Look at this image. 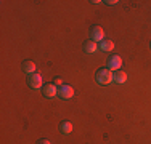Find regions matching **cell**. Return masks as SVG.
I'll list each match as a JSON object with an SVG mask.
<instances>
[{
	"mask_svg": "<svg viewBox=\"0 0 151 144\" xmlns=\"http://www.w3.org/2000/svg\"><path fill=\"white\" fill-rule=\"evenodd\" d=\"M113 77H114V74L109 69H100L96 72V82H98L100 85L111 83V82H113Z\"/></svg>",
	"mask_w": 151,
	"mask_h": 144,
	"instance_id": "6da1fadb",
	"label": "cell"
},
{
	"mask_svg": "<svg viewBox=\"0 0 151 144\" xmlns=\"http://www.w3.org/2000/svg\"><path fill=\"white\" fill-rule=\"evenodd\" d=\"M90 40L93 42H100L101 43L103 40H105V31H103L100 26H93L92 27V31H90Z\"/></svg>",
	"mask_w": 151,
	"mask_h": 144,
	"instance_id": "7a4b0ae2",
	"label": "cell"
},
{
	"mask_svg": "<svg viewBox=\"0 0 151 144\" xmlns=\"http://www.w3.org/2000/svg\"><path fill=\"white\" fill-rule=\"evenodd\" d=\"M58 95L63 99H71L74 96V88L71 85H63V86H60V88H58Z\"/></svg>",
	"mask_w": 151,
	"mask_h": 144,
	"instance_id": "3957f363",
	"label": "cell"
},
{
	"mask_svg": "<svg viewBox=\"0 0 151 144\" xmlns=\"http://www.w3.org/2000/svg\"><path fill=\"white\" fill-rule=\"evenodd\" d=\"M122 66V59L121 56L117 55H113L109 58V61H108V69L109 71H119V67Z\"/></svg>",
	"mask_w": 151,
	"mask_h": 144,
	"instance_id": "277c9868",
	"label": "cell"
},
{
	"mask_svg": "<svg viewBox=\"0 0 151 144\" xmlns=\"http://www.w3.org/2000/svg\"><path fill=\"white\" fill-rule=\"evenodd\" d=\"M29 85H31V88L32 90H39V88H42V75L40 74H32L29 75Z\"/></svg>",
	"mask_w": 151,
	"mask_h": 144,
	"instance_id": "5b68a950",
	"label": "cell"
},
{
	"mask_svg": "<svg viewBox=\"0 0 151 144\" xmlns=\"http://www.w3.org/2000/svg\"><path fill=\"white\" fill-rule=\"evenodd\" d=\"M58 95V88H56L55 83H48L44 86V96L45 98H55Z\"/></svg>",
	"mask_w": 151,
	"mask_h": 144,
	"instance_id": "8992f818",
	"label": "cell"
},
{
	"mask_svg": "<svg viewBox=\"0 0 151 144\" xmlns=\"http://www.w3.org/2000/svg\"><path fill=\"white\" fill-rule=\"evenodd\" d=\"M113 82H116V83H125L127 82V74L124 71H116L114 72V77H113Z\"/></svg>",
	"mask_w": 151,
	"mask_h": 144,
	"instance_id": "52a82bcc",
	"label": "cell"
},
{
	"mask_svg": "<svg viewBox=\"0 0 151 144\" xmlns=\"http://www.w3.org/2000/svg\"><path fill=\"white\" fill-rule=\"evenodd\" d=\"M23 71L27 72L29 75L35 74V63H34V61H24V63H23Z\"/></svg>",
	"mask_w": 151,
	"mask_h": 144,
	"instance_id": "ba28073f",
	"label": "cell"
},
{
	"mask_svg": "<svg viewBox=\"0 0 151 144\" xmlns=\"http://www.w3.org/2000/svg\"><path fill=\"white\" fill-rule=\"evenodd\" d=\"M96 50H98V45H96L93 40H87L84 43V51L85 53H95Z\"/></svg>",
	"mask_w": 151,
	"mask_h": 144,
	"instance_id": "9c48e42d",
	"label": "cell"
},
{
	"mask_svg": "<svg viewBox=\"0 0 151 144\" xmlns=\"http://www.w3.org/2000/svg\"><path fill=\"white\" fill-rule=\"evenodd\" d=\"M100 48H101L103 51H113L114 42H113V40H103L101 43H100Z\"/></svg>",
	"mask_w": 151,
	"mask_h": 144,
	"instance_id": "30bf717a",
	"label": "cell"
},
{
	"mask_svg": "<svg viewBox=\"0 0 151 144\" xmlns=\"http://www.w3.org/2000/svg\"><path fill=\"white\" fill-rule=\"evenodd\" d=\"M60 128L64 135H69V133L73 131V123H71V122H63V123L60 125Z\"/></svg>",
	"mask_w": 151,
	"mask_h": 144,
	"instance_id": "8fae6325",
	"label": "cell"
},
{
	"mask_svg": "<svg viewBox=\"0 0 151 144\" xmlns=\"http://www.w3.org/2000/svg\"><path fill=\"white\" fill-rule=\"evenodd\" d=\"M55 85L56 86H63L64 83H63V78H61V77H56L55 78Z\"/></svg>",
	"mask_w": 151,
	"mask_h": 144,
	"instance_id": "7c38bea8",
	"label": "cell"
},
{
	"mask_svg": "<svg viewBox=\"0 0 151 144\" xmlns=\"http://www.w3.org/2000/svg\"><path fill=\"white\" fill-rule=\"evenodd\" d=\"M37 144H52V143H50L48 139H40V141H39Z\"/></svg>",
	"mask_w": 151,
	"mask_h": 144,
	"instance_id": "4fadbf2b",
	"label": "cell"
},
{
	"mask_svg": "<svg viewBox=\"0 0 151 144\" xmlns=\"http://www.w3.org/2000/svg\"><path fill=\"white\" fill-rule=\"evenodd\" d=\"M108 5H116V3H119V2H117V0H108Z\"/></svg>",
	"mask_w": 151,
	"mask_h": 144,
	"instance_id": "5bb4252c",
	"label": "cell"
}]
</instances>
